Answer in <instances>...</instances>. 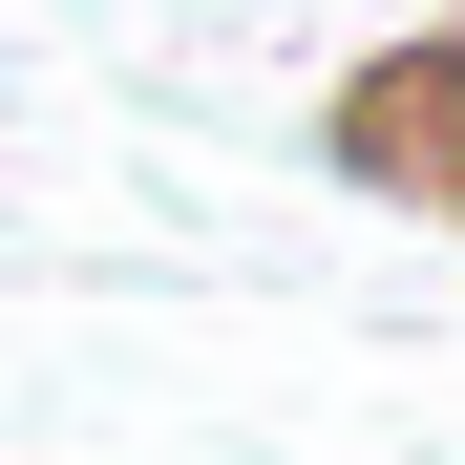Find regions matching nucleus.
I'll return each instance as SVG.
<instances>
[{
	"mask_svg": "<svg viewBox=\"0 0 465 465\" xmlns=\"http://www.w3.org/2000/svg\"><path fill=\"white\" fill-rule=\"evenodd\" d=\"M423 212H465V127H444V191H423Z\"/></svg>",
	"mask_w": 465,
	"mask_h": 465,
	"instance_id": "f257e3e1",
	"label": "nucleus"
}]
</instances>
